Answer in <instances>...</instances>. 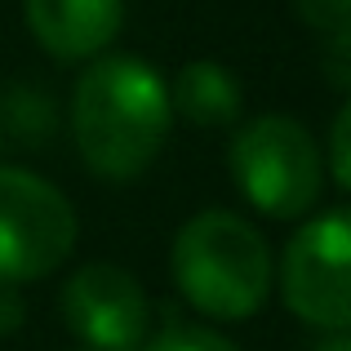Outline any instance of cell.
<instances>
[{"mask_svg": "<svg viewBox=\"0 0 351 351\" xmlns=\"http://www.w3.org/2000/svg\"><path fill=\"white\" fill-rule=\"evenodd\" d=\"M173 129L169 80L134 53H103L71 89V143L94 178L134 182Z\"/></svg>", "mask_w": 351, "mask_h": 351, "instance_id": "obj_1", "label": "cell"}, {"mask_svg": "<svg viewBox=\"0 0 351 351\" xmlns=\"http://www.w3.org/2000/svg\"><path fill=\"white\" fill-rule=\"evenodd\" d=\"M62 320L89 351H138L147 343L152 302L134 271L116 263H85L62 285Z\"/></svg>", "mask_w": 351, "mask_h": 351, "instance_id": "obj_6", "label": "cell"}, {"mask_svg": "<svg viewBox=\"0 0 351 351\" xmlns=\"http://www.w3.org/2000/svg\"><path fill=\"white\" fill-rule=\"evenodd\" d=\"M76 209L40 173L0 165V285L53 276L76 249Z\"/></svg>", "mask_w": 351, "mask_h": 351, "instance_id": "obj_4", "label": "cell"}, {"mask_svg": "<svg viewBox=\"0 0 351 351\" xmlns=\"http://www.w3.org/2000/svg\"><path fill=\"white\" fill-rule=\"evenodd\" d=\"M169 103H173V116H182L196 129H227L240 120L245 94H240V80L232 67L209 62V58H191L173 76Z\"/></svg>", "mask_w": 351, "mask_h": 351, "instance_id": "obj_8", "label": "cell"}, {"mask_svg": "<svg viewBox=\"0 0 351 351\" xmlns=\"http://www.w3.org/2000/svg\"><path fill=\"white\" fill-rule=\"evenodd\" d=\"M169 271L178 293L209 320H249L271 298V245L249 218L232 209H205L173 236Z\"/></svg>", "mask_w": 351, "mask_h": 351, "instance_id": "obj_2", "label": "cell"}, {"mask_svg": "<svg viewBox=\"0 0 351 351\" xmlns=\"http://www.w3.org/2000/svg\"><path fill=\"white\" fill-rule=\"evenodd\" d=\"M293 9L311 32L334 36L343 27H351V0H293Z\"/></svg>", "mask_w": 351, "mask_h": 351, "instance_id": "obj_12", "label": "cell"}, {"mask_svg": "<svg viewBox=\"0 0 351 351\" xmlns=\"http://www.w3.org/2000/svg\"><path fill=\"white\" fill-rule=\"evenodd\" d=\"M329 173L343 191H351V103L334 116L329 129Z\"/></svg>", "mask_w": 351, "mask_h": 351, "instance_id": "obj_13", "label": "cell"}, {"mask_svg": "<svg viewBox=\"0 0 351 351\" xmlns=\"http://www.w3.org/2000/svg\"><path fill=\"white\" fill-rule=\"evenodd\" d=\"M280 298L302 325L351 334V209L302 223L280 254Z\"/></svg>", "mask_w": 351, "mask_h": 351, "instance_id": "obj_5", "label": "cell"}, {"mask_svg": "<svg viewBox=\"0 0 351 351\" xmlns=\"http://www.w3.org/2000/svg\"><path fill=\"white\" fill-rule=\"evenodd\" d=\"M23 316H27V302H23V293H18L14 285H0V338L18 334Z\"/></svg>", "mask_w": 351, "mask_h": 351, "instance_id": "obj_14", "label": "cell"}, {"mask_svg": "<svg viewBox=\"0 0 351 351\" xmlns=\"http://www.w3.org/2000/svg\"><path fill=\"white\" fill-rule=\"evenodd\" d=\"M138 351H240L232 338H223L209 325H187V320H173L160 334H152Z\"/></svg>", "mask_w": 351, "mask_h": 351, "instance_id": "obj_10", "label": "cell"}, {"mask_svg": "<svg viewBox=\"0 0 351 351\" xmlns=\"http://www.w3.org/2000/svg\"><path fill=\"white\" fill-rule=\"evenodd\" d=\"M320 71H325V80L334 89L351 94V27L325 36V45H320Z\"/></svg>", "mask_w": 351, "mask_h": 351, "instance_id": "obj_11", "label": "cell"}, {"mask_svg": "<svg viewBox=\"0 0 351 351\" xmlns=\"http://www.w3.org/2000/svg\"><path fill=\"white\" fill-rule=\"evenodd\" d=\"M311 351H351V334H329L325 343H316Z\"/></svg>", "mask_w": 351, "mask_h": 351, "instance_id": "obj_15", "label": "cell"}, {"mask_svg": "<svg viewBox=\"0 0 351 351\" xmlns=\"http://www.w3.org/2000/svg\"><path fill=\"white\" fill-rule=\"evenodd\" d=\"M53 98L49 89L40 85H9L5 89V103H0V134H9L18 147H32V152H40L45 143H49L53 134Z\"/></svg>", "mask_w": 351, "mask_h": 351, "instance_id": "obj_9", "label": "cell"}, {"mask_svg": "<svg viewBox=\"0 0 351 351\" xmlns=\"http://www.w3.org/2000/svg\"><path fill=\"white\" fill-rule=\"evenodd\" d=\"M85 351H89V347H85Z\"/></svg>", "mask_w": 351, "mask_h": 351, "instance_id": "obj_17", "label": "cell"}, {"mask_svg": "<svg viewBox=\"0 0 351 351\" xmlns=\"http://www.w3.org/2000/svg\"><path fill=\"white\" fill-rule=\"evenodd\" d=\"M227 165H232L236 191L276 223L307 218L325 187V156L316 138L285 112L249 120L227 152Z\"/></svg>", "mask_w": 351, "mask_h": 351, "instance_id": "obj_3", "label": "cell"}, {"mask_svg": "<svg viewBox=\"0 0 351 351\" xmlns=\"http://www.w3.org/2000/svg\"><path fill=\"white\" fill-rule=\"evenodd\" d=\"M0 138H5V134H0Z\"/></svg>", "mask_w": 351, "mask_h": 351, "instance_id": "obj_16", "label": "cell"}, {"mask_svg": "<svg viewBox=\"0 0 351 351\" xmlns=\"http://www.w3.org/2000/svg\"><path fill=\"white\" fill-rule=\"evenodd\" d=\"M27 32L58 62H94L125 27V0H23Z\"/></svg>", "mask_w": 351, "mask_h": 351, "instance_id": "obj_7", "label": "cell"}]
</instances>
